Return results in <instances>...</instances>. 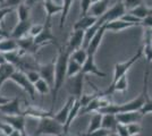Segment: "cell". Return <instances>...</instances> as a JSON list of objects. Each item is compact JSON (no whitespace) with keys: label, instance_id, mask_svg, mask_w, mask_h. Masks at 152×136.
<instances>
[{"label":"cell","instance_id":"7a4b0ae2","mask_svg":"<svg viewBox=\"0 0 152 136\" xmlns=\"http://www.w3.org/2000/svg\"><path fill=\"white\" fill-rule=\"evenodd\" d=\"M64 133V126L52 117H45L39 120L38 127L33 136H59Z\"/></svg>","mask_w":152,"mask_h":136},{"label":"cell","instance_id":"30bf717a","mask_svg":"<svg viewBox=\"0 0 152 136\" xmlns=\"http://www.w3.org/2000/svg\"><path fill=\"white\" fill-rule=\"evenodd\" d=\"M84 31L81 30H73V32L70 34L69 40H68V44L66 45L67 50L72 53L77 49L83 48V43H84Z\"/></svg>","mask_w":152,"mask_h":136},{"label":"cell","instance_id":"ba28073f","mask_svg":"<svg viewBox=\"0 0 152 136\" xmlns=\"http://www.w3.org/2000/svg\"><path fill=\"white\" fill-rule=\"evenodd\" d=\"M0 111L4 113V116H23V109L20 108L18 97H14L8 103L0 105Z\"/></svg>","mask_w":152,"mask_h":136},{"label":"cell","instance_id":"7402d4cb","mask_svg":"<svg viewBox=\"0 0 152 136\" xmlns=\"http://www.w3.org/2000/svg\"><path fill=\"white\" fill-rule=\"evenodd\" d=\"M16 71V67L9 63H6L4 65H0V89L4 85V83L10 79L14 71Z\"/></svg>","mask_w":152,"mask_h":136},{"label":"cell","instance_id":"52a82bcc","mask_svg":"<svg viewBox=\"0 0 152 136\" xmlns=\"http://www.w3.org/2000/svg\"><path fill=\"white\" fill-rule=\"evenodd\" d=\"M50 20H45V23L43 24V30H42V32L40 33L38 36L33 38V39H34V44H35V47L42 45V44H45V43H49V42L57 43L56 36L51 32Z\"/></svg>","mask_w":152,"mask_h":136},{"label":"cell","instance_id":"836d02e7","mask_svg":"<svg viewBox=\"0 0 152 136\" xmlns=\"http://www.w3.org/2000/svg\"><path fill=\"white\" fill-rule=\"evenodd\" d=\"M127 130H128L129 136H136L139 135V134H141L142 127H141V125L139 123H133L127 125Z\"/></svg>","mask_w":152,"mask_h":136},{"label":"cell","instance_id":"ac0fdd59","mask_svg":"<svg viewBox=\"0 0 152 136\" xmlns=\"http://www.w3.org/2000/svg\"><path fill=\"white\" fill-rule=\"evenodd\" d=\"M80 111H81V103H80V100H78V99H76L75 102L73 103L72 108H70L69 113H68V118H67V120H66V124L64 125V133L68 134L69 127L72 126L73 121L75 120L76 117L80 115Z\"/></svg>","mask_w":152,"mask_h":136},{"label":"cell","instance_id":"d6986e66","mask_svg":"<svg viewBox=\"0 0 152 136\" xmlns=\"http://www.w3.org/2000/svg\"><path fill=\"white\" fill-rule=\"evenodd\" d=\"M98 18H95L91 15H86V16H82L80 20L76 22L74 26H73V30H81V31H88L89 28H91L92 26L96 23Z\"/></svg>","mask_w":152,"mask_h":136},{"label":"cell","instance_id":"ffe728a7","mask_svg":"<svg viewBox=\"0 0 152 136\" xmlns=\"http://www.w3.org/2000/svg\"><path fill=\"white\" fill-rule=\"evenodd\" d=\"M17 50H18L17 41L13 38L8 36V38H4L0 41V53L6 55V53L17 51Z\"/></svg>","mask_w":152,"mask_h":136},{"label":"cell","instance_id":"484cf974","mask_svg":"<svg viewBox=\"0 0 152 136\" xmlns=\"http://www.w3.org/2000/svg\"><path fill=\"white\" fill-rule=\"evenodd\" d=\"M101 121H102V115L100 112H94L91 119H90V124H89V127L86 129V133L85 134H90L94 130H98L101 128Z\"/></svg>","mask_w":152,"mask_h":136},{"label":"cell","instance_id":"681fc988","mask_svg":"<svg viewBox=\"0 0 152 136\" xmlns=\"http://www.w3.org/2000/svg\"><path fill=\"white\" fill-rule=\"evenodd\" d=\"M107 136H118V135H117L116 133H109V134H108Z\"/></svg>","mask_w":152,"mask_h":136},{"label":"cell","instance_id":"4dcf8cb0","mask_svg":"<svg viewBox=\"0 0 152 136\" xmlns=\"http://www.w3.org/2000/svg\"><path fill=\"white\" fill-rule=\"evenodd\" d=\"M34 89H35V92H38L41 95H45V94H48L51 92V87L49 86V84L45 81H43L42 78L39 79L38 82L34 84Z\"/></svg>","mask_w":152,"mask_h":136},{"label":"cell","instance_id":"1f68e13d","mask_svg":"<svg viewBox=\"0 0 152 136\" xmlns=\"http://www.w3.org/2000/svg\"><path fill=\"white\" fill-rule=\"evenodd\" d=\"M150 112H152V99H150V97H149V94L146 93L145 101H144L143 107H142L141 110H140V113H141L142 116H144V115H148V113H150Z\"/></svg>","mask_w":152,"mask_h":136},{"label":"cell","instance_id":"d6a6232c","mask_svg":"<svg viewBox=\"0 0 152 136\" xmlns=\"http://www.w3.org/2000/svg\"><path fill=\"white\" fill-rule=\"evenodd\" d=\"M121 20H124V22H126V23H129V24H133L134 26L141 25V22H142V20H139L137 17H135L134 15H132V14H129V13L124 14V15L121 16Z\"/></svg>","mask_w":152,"mask_h":136},{"label":"cell","instance_id":"f35d334b","mask_svg":"<svg viewBox=\"0 0 152 136\" xmlns=\"http://www.w3.org/2000/svg\"><path fill=\"white\" fill-rule=\"evenodd\" d=\"M95 97V94H83L82 97H80L78 100H80V103H81V109L82 108H84V107H86L88 104L92 101V99Z\"/></svg>","mask_w":152,"mask_h":136},{"label":"cell","instance_id":"cb8c5ba5","mask_svg":"<svg viewBox=\"0 0 152 136\" xmlns=\"http://www.w3.org/2000/svg\"><path fill=\"white\" fill-rule=\"evenodd\" d=\"M117 124L118 121L116 119V115H102L101 128L107 129L110 133H115Z\"/></svg>","mask_w":152,"mask_h":136},{"label":"cell","instance_id":"11a10c76","mask_svg":"<svg viewBox=\"0 0 152 136\" xmlns=\"http://www.w3.org/2000/svg\"><path fill=\"white\" fill-rule=\"evenodd\" d=\"M43 1H45V0H43Z\"/></svg>","mask_w":152,"mask_h":136},{"label":"cell","instance_id":"b9f144b4","mask_svg":"<svg viewBox=\"0 0 152 136\" xmlns=\"http://www.w3.org/2000/svg\"><path fill=\"white\" fill-rule=\"evenodd\" d=\"M109 133H110V132H108L107 129L100 128V129L94 130V132H92V133H90V134H84L83 136H107Z\"/></svg>","mask_w":152,"mask_h":136},{"label":"cell","instance_id":"277c9868","mask_svg":"<svg viewBox=\"0 0 152 136\" xmlns=\"http://www.w3.org/2000/svg\"><path fill=\"white\" fill-rule=\"evenodd\" d=\"M142 56H143V48H140L139 50H137V52L134 55L133 57L127 59L126 61L116 64V65H115V69H114V78H113V82H111V83L116 82L117 79H119V78L123 77V76H126L127 71H129V68H131Z\"/></svg>","mask_w":152,"mask_h":136},{"label":"cell","instance_id":"3957f363","mask_svg":"<svg viewBox=\"0 0 152 136\" xmlns=\"http://www.w3.org/2000/svg\"><path fill=\"white\" fill-rule=\"evenodd\" d=\"M124 14H126V9H125V6H124V2L123 1H118L111 8H109L100 18H98L95 24L99 27H101L102 25H106L107 23H110L113 20H121V16Z\"/></svg>","mask_w":152,"mask_h":136},{"label":"cell","instance_id":"c3c4849f","mask_svg":"<svg viewBox=\"0 0 152 136\" xmlns=\"http://www.w3.org/2000/svg\"><path fill=\"white\" fill-rule=\"evenodd\" d=\"M9 136H23V133H20V132H18V130H14Z\"/></svg>","mask_w":152,"mask_h":136},{"label":"cell","instance_id":"f5cc1de1","mask_svg":"<svg viewBox=\"0 0 152 136\" xmlns=\"http://www.w3.org/2000/svg\"><path fill=\"white\" fill-rule=\"evenodd\" d=\"M23 136H28V135L26 134V132H25V133H23Z\"/></svg>","mask_w":152,"mask_h":136},{"label":"cell","instance_id":"5bb4252c","mask_svg":"<svg viewBox=\"0 0 152 136\" xmlns=\"http://www.w3.org/2000/svg\"><path fill=\"white\" fill-rule=\"evenodd\" d=\"M32 26L31 20H24V22H18L16 26L14 27V30L12 31V34H10V38H13L15 40H19L23 39L27 36V34L30 33V28Z\"/></svg>","mask_w":152,"mask_h":136},{"label":"cell","instance_id":"60d3db41","mask_svg":"<svg viewBox=\"0 0 152 136\" xmlns=\"http://www.w3.org/2000/svg\"><path fill=\"white\" fill-rule=\"evenodd\" d=\"M13 10L14 8H12V7H2V8H0V22H2L7 15L10 14Z\"/></svg>","mask_w":152,"mask_h":136},{"label":"cell","instance_id":"816d5d0a","mask_svg":"<svg viewBox=\"0 0 152 136\" xmlns=\"http://www.w3.org/2000/svg\"><path fill=\"white\" fill-rule=\"evenodd\" d=\"M98 1H100V0H92V2L94 4V2H98Z\"/></svg>","mask_w":152,"mask_h":136},{"label":"cell","instance_id":"74e56055","mask_svg":"<svg viewBox=\"0 0 152 136\" xmlns=\"http://www.w3.org/2000/svg\"><path fill=\"white\" fill-rule=\"evenodd\" d=\"M115 133L118 136H129L128 130H127V125H124V124H117Z\"/></svg>","mask_w":152,"mask_h":136},{"label":"cell","instance_id":"f6af8a7d","mask_svg":"<svg viewBox=\"0 0 152 136\" xmlns=\"http://www.w3.org/2000/svg\"><path fill=\"white\" fill-rule=\"evenodd\" d=\"M38 2H43V0H24V4L27 5L30 8H31L32 6H34L35 4H38Z\"/></svg>","mask_w":152,"mask_h":136},{"label":"cell","instance_id":"7c38bea8","mask_svg":"<svg viewBox=\"0 0 152 136\" xmlns=\"http://www.w3.org/2000/svg\"><path fill=\"white\" fill-rule=\"evenodd\" d=\"M82 71L84 75L92 74V75L99 76V77H106L107 76L106 73L101 71L96 67L94 61V56H91V55H88V59L85 60V63L82 65V71Z\"/></svg>","mask_w":152,"mask_h":136},{"label":"cell","instance_id":"9a60e30c","mask_svg":"<svg viewBox=\"0 0 152 136\" xmlns=\"http://www.w3.org/2000/svg\"><path fill=\"white\" fill-rule=\"evenodd\" d=\"M75 100L76 99L74 97H68V100L66 101V103L64 104L63 108L58 111L57 113H55V115H53V118L57 120L58 123L61 124L63 126L66 124V120H67V118H68V113H69L70 108H72L73 103L75 102Z\"/></svg>","mask_w":152,"mask_h":136},{"label":"cell","instance_id":"5b68a950","mask_svg":"<svg viewBox=\"0 0 152 136\" xmlns=\"http://www.w3.org/2000/svg\"><path fill=\"white\" fill-rule=\"evenodd\" d=\"M10 79L13 81L14 83H16V84L18 85L22 90L25 91L32 99H34L37 92H35V89H34V85L32 84L31 82L27 79V77H26L25 71H17V69H16V71H14L13 75H12Z\"/></svg>","mask_w":152,"mask_h":136},{"label":"cell","instance_id":"603a6c76","mask_svg":"<svg viewBox=\"0 0 152 136\" xmlns=\"http://www.w3.org/2000/svg\"><path fill=\"white\" fill-rule=\"evenodd\" d=\"M43 7H45V14H47V20H51V17L53 15L61 13V10H63V6L56 4L53 0H45Z\"/></svg>","mask_w":152,"mask_h":136},{"label":"cell","instance_id":"4316f807","mask_svg":"<svg viewBox=\"0 0 152 136\" xmlns=\"http://www.w3.org/2000/svg\"><path fill=\"white\" fill-rule=\"evenodd\" d=\"M69 58L75 60L76 63H78L80 65H83L85 63V60L88 59V51L84 48L77 49V50H75V51H73L70 53Z\"/></svg>","mask_w":152,"mask_h":136},{"label":"cell","instance_id":"d590c367","mask_svg":"<svg viewBox=\"0 0 152 136\" xmlns=\"http://www.w3.org/2000/svg\"><path fill=\"white\" fill-rule=\"evenodd\" d=\"M92 0H81V15L82 16H86L89 15V12L92 6ZM81 16V17H82Z\"/></svg>","mask_w":152,"mask_h":136},{"label":"cell","instance_id":"f907efd6","mask_svg":"<svg viewBox=\"0 0 152 136\" xmlns=\"http://www.w3.org/2000/svg\"><path fill=\"white\" fill-rule=\"evenodd\" d=\"M59 136H68V134H66V133H63V134H60Z\"/></svg>","mask_w":152,"mask_h":136},{"label":"cell","instance_id":"83f0119b","mask_svg":"<svg viewBox=\"0 0 152 136\" xmlns=\"http://www.w3.org/2000/svg\"><path fill=\"white\" fill-rule=\"evenodd\" d=\"M73 2H74V0H63V5H61L63 10L60 13V28H63L65 25V22H66V18L68 16V13H69Z\"/></svg>","mask_w":152,"mask_h":136},{"label":"cell","instance_id":"4fadbf2b","mask_svg":"<svg viewBox=\"0 0 152 136\" xmlns=\"http://www.w3.org/2000/svg\"><path fill=\"white\" fill-rule=\"evenodd\" d=\"M2 121L7 123L13 127L14 130H18L20 133H25L26 117L24 116H2L0 118Z\"/></svg>","mask_w":152,"mask_h":136},{"label":"cell","instance_id":"e575fe53","mask_svg":"<svg viewBox=\"0 0 152 136\" xmlns=\"http://www.w3.org/2000/svg\"><path fill=\"white\" fill-rule=\"evenodd\" d=\"M123 2H124V6H125V9H126L127 12H131V10H133L134 8L143 5L142 4L143 0H125Z\"/></svg>","mask_w":152,"mask_h":136},{"label":"cell","instance_id":"ab89813d","mask_svg":"<svg viewBox=\"0 0 152 136\" xmlns=\"http://www.w3.org/2000/svg\"><path fill=\"white\" fill-rule=\"evenodd\" d=\"M42 30H43V25H40V24L33 25L32 24L31 28H30V35H31L32 38H35V36H38L39 34L42 32Z\"/></svg>","mask_w":152,"mask_h":136},{"label":"cell","instance_id":"d4e9b609","mask_svg":"<svg viewBox=\"0 0 152 136\" xmlns=\"http://www.w3.org/2000/svg\"><path fill=\"white\" fill-rule=\"evenodd\" d=\"M106 31H114V32H119V31H123V30H126L128 27H132L134 26L133 24H129V23H126L121 20H113L110 23H107L106 24Z\"/></svg>","mask_w":152,"mask_h":136},{"label":"cell","instance_id":"f546056e","mask_svg":"<svg viewBox=\"0 0 152 136\" xmlns=\"http://www.w3.org/2000/svg\"><path fill=\"white\" fill-rule=\"evenodd\" d=\"M17 10V17H18V22H24V20H30V7L25 5L24 2L20 4L16 8Z\"/></svg>","mask_w":152,"mask_h":136},{"label":"cell","instance_id":"8d00e7d4","mask_svg":"<svg viewBox=\"0 0 152 136\" xmlns=\"http://www.w3.org/2000/svg\"><path fill=\"white\" fill-rule=\"evenodd\" d=\"M25 74H26L27 79H28L33 85L35 84L39 79H41V76H40V74H39L38 71H27Z\"/></svg>","mask_w":152,"mask_h":136},{"label":"cell","instance_id":"6da1fadb","mask_svg":"<svg viewBox=\"0 0 152 136\" xmlns=\"http://www.w3.org/2000/svg\"><path fill=\"white\" fill-rule=\"evenodd\" d=\"M70 57V52L67 50V48H59V55L58 58L55 63V84L52 89V108L51 111L55 107V103L57 101V95L59 93L60 89L64 86L66 78H67V65H68V60Z\"/></svg>","mask_w":152,"mask_h":136},{"label":"cell","instance_id":"8992f818","mask_svg":"<svg viewBox=\"0 0 152 136\" xmlns=\"http://www.w3.org/2000/svg\"><path fill=\"white\" fill-rule=\"evenodd\" d=\"M84 77L85 75L82 71L78 73L77 75L73 77L67 78V87H68V93L70 97H74L75 99H80L83 95V84H84Z\"/></svg>","mask_w":152,"mask_h":136},{"label":"cell","instance_id":"e0dca14e","mask_svg":"<svg viewBox=\"0 0 152 136\" xmlns=\"http://www.w3.org/2000/svg\"><path fill=\"white\" fill-rule=\"evenodd\" d=\"M142 117L143 116L140 113V111L137 112H123V113H117L116 119L119 124L129 125L133 123H139V120H141Z\"/></svg>","mask_w":152,"mask_h":136},{"label":"cell","instance_id":"bcb514c9","mask_svg":"<svg viewBox=\"0 0 152 136\" xmlns=\"http://www.w3.org/2000/svg\"><path fill=\"white\" fill-rule=\"evenodd\" d=\"M10 100H12V99H9V97H2V95H0V105L8 103Z\"/></svg>","mask_w":152,"mask_h":136},{"label":"cell","instance_id":"ee69618b","mask_svg":"<svg viewBox=\"0 0 152 136\" xmlns=\"http://www.w3.org/2000/svg\"><path fill=\"white\" fill-rule=\"evenodd\" d=\"M141 26H143L145 28H152V15H149L144 20H142Z\"/></svg>","mask_w":152,"mask_h":136},{"label":"cell","instance_id":"7bdbcfd3","mask_svg":"<svg viewBox=\"0 0 152 136\" xmlns=\"http://www.w3.org/2000/svg\"><path fill=\"white\" fill-rule=\"evenodd\" d=\"M24 0H5V4H4V7H17L18 5L23 4Z\"/></svg>","mask_w":152,"mask_h":136},{"label":"cell","instance_id":"db71d44e","mask_svg":"<svg viewBox=\"0 0 152 136\" xmlns=\"http://www.w3.org/2000/svg\"><path fill=\"white\" fill-rule=\"evenodd\" d=\"M2 39H4V38H0V41H1V40H2Z\"/></svg>","mask_w":152,"mask_h":136},{"label":"cell","instance_id":"f1b7e54d","mask_svg":"<svg viewBox=\"0 0 152 136\" xmlns=\"http://www.w3.org/2000/svg\"><path fill=\"white\" fill-rule=\"evenodd\" d=\"M81 71H82V65H80L78 63H76L75 60L69 58L68 65H67V78L75 76L78 73H81Z\"/></svg>","mask_w":152,"mask_h":136},{"label":"cell","instance_id":"2e32d148","mask_svg":"<svg viewBox=\"0 0 152 136\" xmlns=\"http://www.w3.org/2000/svg\"><path fill=\"white\" fill-rule=\"evenodd\" d=\"M22 115L24 117H32V118H38L39 120L42 119V118H45V117H52L55 113L52 111H45L42 110L40 108H37V107H32V105H28L26 109H23V112Z\"/></svg>","mask_w":152,"mask_h":136},{"label":"cell","instance_id":"9c48e42d","mask_svg":"<svg viewBox=\"0 0 152 136\" xmlns=\"http://www.w3.org/2000/svg\"><path fill=\"white\" fill-rule=\"evenodd\" d=\"M38 71L41 78L49 84V86L51 87V91H52L53 84H55V61H52L50 64L39 66Z\"/></svg>","mask_w":152,"mask_h":136},{"label":"cell","instance_id":"44dd1931","mask_svg":"<svg viewBox=\"0 0 152 136\" xmlns=\"http://www.w3.org/2000/svg\"><path fill=\"white\" fill-rule=\"evenodd\" d=\"M108 4H109V0H100L98 2L92 4L89 15L93 16L95 18H100L102 15L108 10Z\"/></svg>","mask_w":152,"mask_h":136},{"label":"cell","instance_id":"7dc6e473","mask_svg":"<svg viewBox=\"0 0 152 136\" xmlns=\"http://www.w3.org/2000/svg\"><path fill=\"white\" fill-rule=\"evenodd\" d=\"M8 36H9V34L7 32H5V31L0 27V38H8Z\"/></svg>","mask_w":152,"mask_h":136},{"label":"cell","instance_id":"8fae6325","mask_svg":"<svg viewBox=\"0 0 152 136\" xmlns=\"http://www.w3.org/2000/svg\"><path fill=\"white\" fill-rule=\"evenodd\" d=\"M107 32L106 31V26L102 25L98 31L93 35V38L91 39V41L89 42V44L86 47V51H88V55H91V56H95V53L98 51L99 47H100V43H101L102 39H103V35L104 33Z\"/></svg>","mask_w":152,"mask_h":136}]
</instances>
